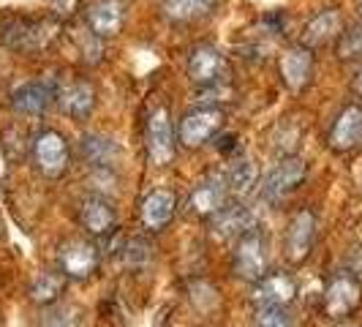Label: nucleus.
<instances>
[{
  "mask_svg": "<svg viewBox=\"0 0 362 327\" xmlns=\"http://www.w3.org/2000/svg\"><path fill=\"white\" fill-rule=\"evenodd\" d=\"M223 178H226V188L235 197H245V194H251V188L256 185V166L248 159H237Z\"/></svg>",
  "mask_w": 362,
  "mask_h": 327,
  "instance_id": "24",
  "label": "nucleus"
},
{
  "mask_svg": "<svg viewBox=\"0 0 362 327\" xmlns=\"http://www.w3.org/2000/svg\"><path fill=\"white\" fill-rule=\"evenodd\" d=\"M254 327H294L284 306H259L254 314Z\"/></svg>",
  "mask_w": 362,
  "mask_h": 327,
  "instance_id": "27",
  "label": "nucleus"
},
{
  "mask_svg": "<svg viewBox=\"0 0 362 327\" xmlns=\"http://www.w3.org/2000/svg\"><path fill=\"white\" fill-rule=\"evenodd\" d=\"M44 327H76V319H74L71 314H63V311H54L47 316V322Z\"/></svg>",
  "mask_w": 362,
  "mask_h": 327,
  "instance_id": "28",
  "label": "nucleus"
},
{
  "mask_svg": "<svg viewBox=\"0 0 362 327\" xmlns=\"http://www.w3.org/2000/svg\"><path fill=\"white\" fill-rule=\"evenodd\" d=\"M357 11H360V17H362V0H357Z\"/></svg>",
  "mask_w": 362,
  "mask_h": 327,
  "instance_id": "30",
  "label": "nucleus"
},
{
  "mask_svg": "<svg viewBox=\"0 0 362 327\" xmlns=\"http://www.w3.org/2000/svg\"><path fill=\"white\" fill-rule=\"evenodd\" d=\"M360 306V284L349 275H335L325 289V311L332 319H344Z\"/></svg>",
  "mask_w": 362,
  "mask_h": 327,
  "instance_id": "15",
  "label": "nucleus"
},
{
  "mask_svg": "<svg viewBox=\"0 0 362 327\" xmlns=\"http://www.w3.org/2000/svg\"><path fill=\"white\" fill-rule=\"evenodd\" d=\"M33 159H36L38 169L49 178H57L69 169L71 164V147L66 142V137L54 128L41 131L36 139H33Z\"/></svg>",
  "mask_w": 362,
  "mask_h": 327,
  "instance_id": "5",
  "label": "nucleus"
},
{
  "mask_svg": "<svg viewBox=\"0 0 362 327\" xmlns=\"http://www.w3.org/2000/svg\"><path fill=\"white\" fill-rule=\"evenodd\" d=\"M175 210H177V200L172 191H163V188H156L150 191L145 200H142V224L147 229H163L172 218H175Z\"/></svg>",
  "mask_w": 362,
  "mask_h": 327,
  "instance_id": "20",
  "label": "nucleus"
},
{
  "mask_svg": "<svg viewBox=\"0 0 362 327\" xmlns=\"http://www.w3.org/2000/svg\"><path fill=\"white\" fill-rule=\"evenodd\" d=\"M57 104L63 109V115H69L71 120H85L95 109V88L88 79H69L57 91Z\"/></svg>",
  "mask_w": 362,
  "mask_h": 327,
  "instance_id": "13",
  "label": "nucleus"
},
{
  "mask_svg": "<svg viewBox=\"0 0 362 327\" xmlns=\"http://www.w3.org/2000/svg\"><path fill=\"white\" fill-rule=\"evenodd\" d=\"M226 178L223 175H216V178H207L202 180L191 197H188V213L191 216H199V218H213L216 213H221L226 207Z\"/></svg>",
  "mask_w": 362,
  "mask_h": 327,
  "instance_id": "10",
  "label": "nucleus"
},
{
  "mask_svg": "<svg viewBox=\"0 0 362 327\" xmlns=\"http://www.w3.org/2000/svg\"><path fill=\"white\" fill-rule=\"evenodd\" d=\"M216 3L218 0H161V11L166 22L185 25V22L207 17L216 8Z\"/></svg>",
  "mask_w": 362,
  "mask_h": 327,
  "instance_id": "22",
  "label": "nucleus"
},
{
  "mask_svg": "<svg viewBox=\"0 0 362 327\" xmlns=\"http://www.w3.org/2000/svg\"><path fill=\"white\" fill-rule=\"evenodd\" d=\"M267 240L259 229H248L237 237L235 254H232V270L243 281H259L267 272Z\"/></svg>",
  "mask_w": 362,
  "mask_h": 327,
  "instance_id": "2",
  "label": "nucleus"
},
{
  "mask_svg": "<svg viewBox=\"0 0 362 327\" xmlns=\"http://www.w3.org/2000/svg\"><path fill=\"white\" fill-rule=\"evenodd\" d=\"M344 33V17L338 8H325L316 17H310L303 28V44L305 47H325L329 41H338Z\"/></svg>",
  "mask_w": 362,
  "mask_h": 327,
  "instance_id": "19",
  "label": "nucleus"
},
{
  "mask_svg": "<svg viewBox=\"0 0 362 327\" xmlns=\"http://www.w3.org/2000/svg\"><path fill=\"white\" fill-rule=\"evenodd\" d=\"M213 229L221 237H240L243 232L254 229V218L245 207L232 205V207H223L221 213L213 216Z\"/></svg>",
  "mask_w": 362,
  "mask_h": 327,
  "instance_id": "23",
  "label": "nucleus"
},
{
  "mask_svg": "<svg viewBox=\"0 0 362 327\" xmlns=\"http://www.w3.org/2000/svg\"><path fill=\"white\" fill-rule=\"evenodd\" d=\"M313 240H316V216L310 210H297L291 216L289 226H286V259L289 262H303L308 259L310 248H313Z\"/></svg>",
  "mask_w": 362,
  "mask_h": 327,
  "instance_id": "11",
  "label": "nucleus"
},
{
  "mask_svg": "<svg viewBox=\"0 0 362 327\" xmlns=\"http://www.w3.org/2000/svg\"><path fill=\"white\" fill-rule=\"evenodd\" d=\"M308 175V164L303 161L300 156H286L272 166L270 172L262 180V197L267 202H278L284 197H289L291 191L305 180Z\"/></svg>",
  "mask_w": 362,
  "mask_h": 327,
  "instance_id": "4",
  "label": "nucleus"
},
{
  "mask_svg": "<svg viewBox=\"0 0 362 327\" xmlns=\"http://www.w3.org/2000/svg\"><path fill=\"white\" fill-rule=\"evenodd\" d=\"M341 327H351V325H341Z\"/></svg>",
  "mask_w": 362,
  "mask_h": 327,
  "instance_id": "31",
  "label": "nucleus"
},
{
  "mask_svg": "<svg viewBox=\"0 0 362 327\" xmlns=\"http://www.w3.org/2000/svg\"><path fill=\"white\" fill-rule=\"evenodd\" d=\"M351 88H354V93L362 98V66H360V71L354 74V79H351Z\"/></svg>",
  "mask_w": 362,
  "mask_h": 327,
  "instance_id": "29",
  "label": "nucleus"
},
{
  "mask_svg": "<svg viewBox=\"0 0 362 327\" xmlns=\"http://www.w3.org/2000/svg\"><path fill=\"white\" fill-rule=\"evenodd\" d=\"M281 79L289 91L300 93L308 88L310 76H313V50L305 44L289 47L286 52L281 54Z\"/></svg>",
  "mask_w": 362,
  "mask_h": 327,
  "instance_id": "9",
  "label": "nucleus"
},
{
  "mask_svg": "<svg viewBox=\"0 0 362 327\" xmlns=\"http://www.w3.org/2000/svg\"><path fill=\"white\" fill-rule=\"evenodd\" d=\"M60 270L63 275H69V278H76V281H82V278H90L93 272L98 270V262H101V256H98V248L88 243V240H69L63 248H60Z\"/></svg>",
  "mask_w": 362,
  "mask_h": 327,
  "instance_id": "8",
  "label": "nucleus"
},
{
  "mask_svg": "<svg viewBox=\"0 0 362 327\" xmlns=\"http://www.w3.org/2000/svg\"><path fill=\"white\" fill-rule=\"evenodd\" d=\"M362 145V107L349 104L338 112L335 123L329 128V147L338 153H349Z\"/></svg>",
  "mask_w": 362,
  "mask_h": 327,
  "instance_id": "12",
  "label": "nucleus"
},
{
  "mask_svg": "<svg viewBox=\"0 0 362 327\" xmlns=\"http://www.w3.org/2000/svg\"><path fill=\"white\" fill-rule=\"evenodd\" d=\"M254 284L256 306H284L286 309L297 297V284L289 272H264Z\"/></svg>",
  "mask_w": 362,
  "mask_h": 327,
  "instance_id": "14",
  "label": "nucleus"
},
{
  "mask_svg": "<svg viewBox=\"0 0 362 327\" xmlns=\"http://www.w3.org/2000/svg\"><path fill=\"white\" fill-rule=\"evenodd\" d=\"M79 221L82 226L88 229V235L93 237H104L115 229L117 224V213H115V205L107 197H85L79 205Z\"/></svg>",
  "mask_w": 362,
  "mask_h": 327,
  "instance_id": "18",
  "label": "nucleus"
},
{
  "mask_svg": "<svg viewBox=\"0 0 362 327\" xmlns=\"http://www.w3.org/2000/svg\"><path fill=\"white\" fill-rule=\"evenodd\" d=\"M335 52H338V57H341L344 63L362 60V22L351 25V28H344V33L338 36Z\"/></svg>",
  "mask_w": 362,
  "mask_h": 327,
  "instance_id": "26",
  "label": "nucleus"
},
{
  "mask_svg": "<svg viewBox=\"0 0 362 327\" xmlns=\"http://www.w3.org/2000/svg\"><path fill=\"white\" fill-rule=\"evenodd\" d=\"M54 98H57V91L52 88V82H28L11 93V109L17 115L36 117V115H44L49 109Z\"/></svg>",
  "mask_w": 362,
  "mask_h": 327,
  "instance_id": "17",
  "label": "nucleus"
},
{
  "mask_svg": "<svg viewBox=\"0 0 362 327\" xmlns=\"http://www.w3.org/2000/svg\"><path fill=\"white\" fill-rule=\"evenodd\" d=\"M147 156L156 166H166L175 159V128L166 107L153 109L147 117Z\"/></svg>",
  "mask_w": 362,
  "mask_h": 327,
  "instance_id": "6",
  "label": "nucleus"
},
{
  "mask_svg": "<svg viewBox=\"0 0 362 327\" xmlns=\"http://www.w3.org/2000/svg\"><path fill=\"white\" fill-rule=\"evenodd\" d=\"M60 294H63V278L54 275V272L38 275L33 281V287H30V300L36 306H52V303L60 300Z\"/></svg>",
  "mask_w": 362,
  "mask_h": 327,
  "instance_id": "25",
  "label": "nucleus"
},
{
  "mask_svg": "<svg viewBox=\"0 0 362 327\" xmlns=\"http://www.w3.org/2000/svg\"><path fill=\"white\" fill-rule=\"evenodd\" d=\"M79 147H82V159L95 169H112L120 159V147L101 134H85Z\"/></svg>",
  "mask_w": 362,
  "mask_h": 327,
  "instance_id": "21",
  "label": "nucleus"
},
{
  "mask_svg": "<svg viewBox=\"0 0 362 327\" xmlns=\"http://www.w3.org/2000/svg\"><path fill=\"white\" fill-rule=\"evenodd\" d=\"M226 76H229V60L218 47L202 44V47L191 50V54H188V79L197 88L221 85V82H226Z\"/></svg>",
  "mask_w": 362,
  "mask_h": 327,
  "instance_id": "3",
  "label": "nucleus"
},
{
  "mask_svg": "<svg viewBox=\"0 0 362 327\" xmlns=\"http://www.w3.org/2000/svg\"><path fill=\"white\" fill-rule=\"evenodd\" d=\"M52 38L54 25L49 19L19 17L11 19L8 25H3V30H0V41L14 52H38V50L49 47Z\"/></svg>",
  "mask_w": 362,
  "mask_h": 327,
  "instance_id": "1",
  "label": "nucleus"
},
{
  "mask_svg": "<svg viewBox=\"0 0 362 327\" xmlns=\"http://www.w3.org/2000/svg\"><path fill=\"white\" fill-rule=\"evenodd\" d=\"M126 22V3L123 0H95L88 11V28L98 38H115Z\"/></svg>",
  "mask_w": 362,
  "mask_h": 327,
  "instance_id": "16",
  "label": "nucleus"
},
{
  "mask_svg": "<svg viewBox=\"0 0 362 327\" xmlns=\"http://www.w3.org/2000/svg\"><path fill=\"white\" fill-rule=\"evenodd\" d=\"M223 126V112L218 107H199L180 120V142L185 147H202Z\"/></svg>",
  "mask_w": 362,
  "mask_h": 327,
  "instance_id": "7",
  "label": "nucleus"
}]
</instances>
